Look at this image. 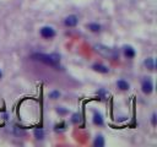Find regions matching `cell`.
Returning <instances> with one entry per match:
<instances>
[{"instance_id": "6da1fadb", "label": "cell", "mask_w": 157, "mask_h": 147, "mask_svg": "<svg viewBox=\"0 0 157 147\" xmlns=\"http://www.w3.org/2000/svg\"><path fill=\"white\" fill-rule=\"evenodd\" d=\"M32 59L38 60V61H42L44 64L53 66V67H59V62H60V55L59 54H42V53H35L32 54Z\"/></svg>"}, {"instance_id": "7a4b0ae2", "label": "cell", "mask_w": 157, "mask_h": 147, "mask_svg": "<svg viewBox=\"0 0 157 147\" xmlns=\"http://www.w3.org/2000/svg\"><path fill=\"white\" fill-rule=\"evenodd\" d=\"M94 50L97 53H99L102 57H104L107 59H112V60H117L119 58V52L115 50V49H112L109 47H106L103 44H96L94 45Z\"/></svg>"}, {"instance_id": "3957f363", "label": "cell", "mask_w": 157, "mask_h": 147, "mask_svg": "<svg viewBox=\"0 0 157 147\" xmlns=\"http://www.w3.org/2000/svg\"><path fill=\"white\" fill-rule=\"evenodd\" d=\"M141 88H142V92H144L145 94L152 93V91H153V83H152L151 79H150V77H146L145 80H142Z\"/></svg>"}, {"instance_id": "277c9868", "label": "cell", "mask_w": 157, "mask_h": 147, "mask_svg": "<svg viewBox=\"0 0 157 147\" xmlns=\"http://www.w3.org/2000/svg\"><path fill=\"white\" fill-rule=\"evenodd\" d=\"M40 36H42L43 38H45V39H50V38H53L54 36H55V31L49 26H44V27L40 28Z\"/></svg>"}, {"instance_id": "5b68a950", "label": "cell", "mask_w": 157, "mask_h": 147, "mask_svg": "<svg viewBox=\"0 0 157 147\" xmlns=\"http://www.w3.org/2000/svg\"><path fill=\"white\" fill-rule=\"evenodd\" d=\"M77 22H79V18H77V16H75V15H69L64 21V23L67 27H75L77 25Z\"/></svg>"}, {"instance_id": "8992f818", "label": "cell", "mask_w": 157, "mask_h": 147, "mask_svg": "<svg viewBox=\"0 0 157 147\" xmlns=\"http://www.w3.org/2000/svg\"><path fill=\"white\" fill-rule=\"evenodd\" d=\"M124 55L128 59H133L135 57V49L130 45H125L124 47Z\"/></svg>"}, {"instance_id": "52a82bcc", "label": "cell", "mask_w": 157, "mask_h": 147, "mask_svg": "<svg viewBox=\"0 0 157 147\" xmlns=\"http://www.w3.org/2000/svg\"><path fill=\"white\" fill-rule=\"evenodd\" d=\"M92 69L94 70V71H98V72H102V74L109 72V69L107 66H104V65H102V64H93Z\"/></svg>"}, {"instance_id": "ba28073f", "label": "cell", "mask_w": 157, "mask_h": 147, "mask_svg": "<svg viewBox=\"0 0 157 147\" xmlns=\"http://www.w3.org/2000/svg\"><path fill=\"white\" fill-rule=\"evenodd\" d=\"M93 124L99 125V126L103 125V118H102V115L99 113H97V111H94V114H93Z\"/></svg>"}, {"instance_id": "9c48e42d", "label": "cell", "mask_w": 157, "mask_h": 147, "mask_svg": "<svg viewBox=\"0 0 157 147\" xmlns=\"http://www.w3.org/2000/svg\"><path fill=\"white\" fill-rule=\"evenodd\" d=\"M117 86H118V88L121 89V91H126V89H129V83H128L126 81H124V80H119V81H117Z\"/></svg>"}, {"instance_id": "30bf717a", "label": "cell", "mask_w": 157, "mask_h": 147, "mask_svg": "<svg viewBox=\"0 0 157 147\" xmlns=\"http://www.w3.org/2000/svg\"><path fill=\"white\" fill-rule=\"evenodd\" d=\"M145 66L147 69H150V70H153L155 69V61H153V59L152 58H147L145 60Z\"/></svg>"}, {"instance_id": "8fae6325", "label": "cell", "mask_w": 157, "mask_h": 147, "mask_svg": "<svg viewBox=\"0 0 157 147\" xmlns=\"http://www.w3.org/2000/svg\"><path fill=\"white\" fill-rule=\"evenodd\" d=\"M93 145L96 147H103L104 146V140L102 136H97V138L93 141Z\"/></svg>"}, {"instance_id": "7c38bea8", "label": "cell", "mask_w": 157, "mask_h": 147, "mask_svg": "<svg viewBox=\"0 0 157 147\" xmlns=\"http://www.w3.org/2000/svg\"><path fill=\"white\" fill-rule=\"evenodd\" d=\"M88 30L92 32H99L101 31V26L98 23H90L88 25Z\"/></svg>"}, {"instance_id": "4fadbf2b", "label": "cell", "mask_w": 157, "mask_h": 147, "mask_svg": "<svg viewBox=\"0 0 157 147\" xmlns=\"http://www.w3.org/2000/svg\"><path fill=\"white\" fill-rule=\"evenodd\" d=\"M35 136H36V138H38V140H42V138L44 137V131H43V129H36V130H35Z\"/></svg>"}, {"instance_id": "5bb4252c", "label": "cell", "mask_w": 157, "mask_h": 147, "mask_svg": "<svg viewBox=\"0 0 157 147\" xmlns=\"http://www.w3.org/2000/svg\"><path fill=\"white\" fill-rule=\"evenodd\" d=\"M60 96V93L59 92H57V91H54V92H52L50 94H49V97L50 98H53V99H55V98H58Z\"/></svg>"}, {"instance_id": "9a60e30c", "label": "cell", "mask_w": 157, "mask_h": 147, "mask_svg": "<svg viewBox=\"0 0 157 147\" xmlns=\"http://www.w3.org/2000/svg\"><path fill=\"white\" fill-rule=\"evenodd\" d=\"M80 121V115L79 114H75L74 116H72V123L74 124H77Z\"/></svg>"}, {"instance_id": "2e32d148", "label": "cell", "mask_w": 157, "mask_h": 147, "mask_svg": "<svg viewBox=\"0 0 157 147\" xmlns=\"http://www.w3.org/2000/svg\"><path fill=\"white\" fill-rule=\"evenodd\" d=\"M151 123H152V125L155 126L156 125V114H152V119H151Z\"/></svg>"}, {"instance_id": "e0dca14e", "label": "cell", "mask_w": 157, "mask_h": 147, "mask_svg": "<svg viewBox=\"0 0 157 147\" xmlns=\"http://www.w3.org/2000/svg\"><path fill=\"white\" fill-rule=\"evenodd\" d=\"M1 76H3V74H1V71H0V79H1Z\"/></svg>"}]
</instances>
